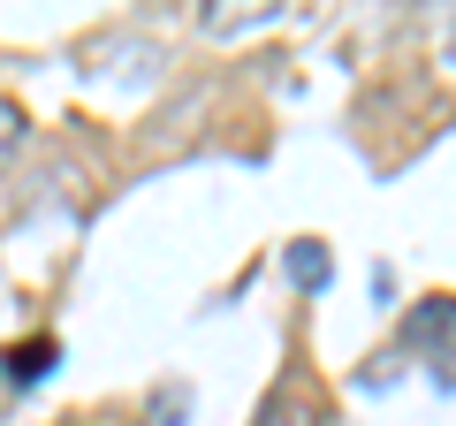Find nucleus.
<instances>
[{
	"label": "nucleus",
	"mask_w": 456,
	"mask_h": 426,
	"mask_svg": "<svg viewBox=\"0 0 456 426\" xmlns=\"http://www.w3.org/2000/svg\"><path fill=\"white\" fill-rule=\"evenodd\" d=\"M259 426H320V396H312L305 373H281L259 404Z\"/></svg>",
	"instance_id": "f257e3e1"
},
{
	"label": "nucleus",
	"mask_w": 456,
	"mask_h": 426,
	"mask_svg": "<svg viewBox=\"0 0 456 426\" xmlns=\"http://www.w3.org/2000/svg\"><path fill=\"white\" fill-rule=\"evenodd\" d=\"M327 274H335V266H327V244H312V236H305V244H289V282H297V290L320 297Z\"/></svg>",
	"instance_id": "39448f33"
},
{
	"label": "nucleus",
	"mask_w": 456,
	"mask_h": 426,
	"mask_svg": "<svg viewBox=\"0 0 456 426\" xmlns=\"http://www.w3.org/2000/svg\"><path fill=\"white\" fill-rule=\"evenodd\" d=\"M441 61H449V69H456V23H449V38H441Z\"/></svg>",
	"instance_id": "6e6552de"
},
{
	"label": "nucleus",
	"mask_w": 456,
	"mask_h": 426,
	"mask_svg": "<svg viewBox=\"0 0 456 426\" xmlns=\"http://www.w3.org/2000/svg\"><path fill=\"white\" fill-rule=\"evenodd\" d=\"M449 335H456V297H434V305H419V312L403 320V343H411V350H441Z\"/></svg>",
	"instance_id": "f03ea898"
},
{
	"label": "nucleus",
	"mask_w": 456,
	"mask_h": 426,
	"mask_svg": "<svg viewBox=\"0 0 456 426\" xmlns=\"http://www.w3.org/2000/svg\"><path fill=\"white\" fill-rule=\"evenodd\" d=\"M441 389H456V350H449V358H441Z\"/></svg>",
	"instance_id": "0eeeda50"
},
{
	"label": "nucleus",
	"mask_w": 456,
	"mask_h": 426,
	"mask_svg": "<svg viewBox=\"0 0 456 426\" xmlns=\"http://www.w3.org/2000/svg\"><path fill=\"white\" fill-rule=\"evenodd\" d=\"M274 16H281L274 0H251V8H236V0H206V16H198V23H206L213 38H236V31H259V23H274Z\"/></svg>",
	"instance_id": "7ed1b4c3"
},
{
	"label": "nucleus",
	"mask_w": 456,
	"mask_h": 426,
	"mask_svg": "<svg viewBox=\"0 0 456 426\" xmlns=\"http://www.w3.org/2000/svg\"><path fill=\"white\" fill-rule=\"evenodd\" d=\"M16 145H23V107H0V168L16 160Z\"/></svg>",
	"instance_id": "423d86ee"
},
{
	"label": "nucleus",
	"mask_w": 456,
	"mask_h": 426,
	"mask_svg": "<svg viewBox=\"0 0 456 426\" xmlns=\"http://www.w3.org/2000/svg\"><path fill=\"white\" fill-rule=\"evenodd\" d=\"M53 365H61V350H53V343H23V350L0 358V389H31V381H46Z\"/></svg>",
	"instance_id": "20e7f679"
}]
</instances>
